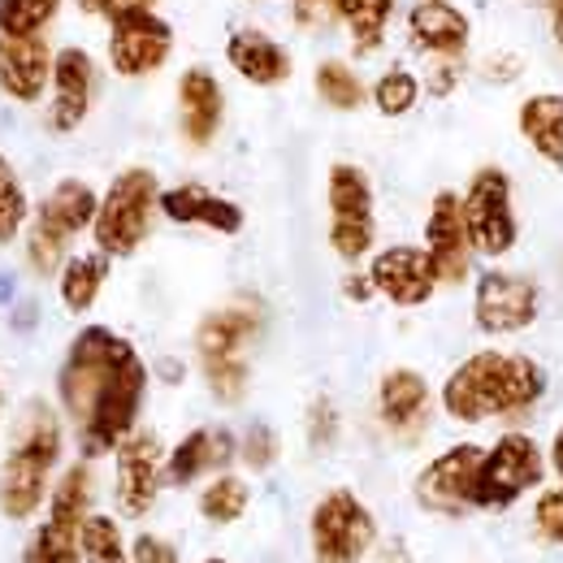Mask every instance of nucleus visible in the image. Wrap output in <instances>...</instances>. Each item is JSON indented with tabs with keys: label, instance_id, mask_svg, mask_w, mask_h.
I'll list each match as a JSON object with an SVG mask.
<instances>
[{
	"label": "nucleus",
	"instance_id": "11",
	"mask_svg": "<svg viewBox=\"0 0 563 563\" xmlns=\"http://www.w3.org/2000/svg\"><path fill=\"white\" fill-rule=\"evenodd\" d=\"M104 57H109V70L118 78H152L174 57V26L156 9L122 13L109 22Z\"/></svg>",
	"mask_w": 563,
	"mask_h": 563
},
{
	"label": "nucleus",
	"instance_id": "26",
	"mask_svg": "<svg viewBox=\"0 0 563 563\" xmlns=\"http://www.w3.org/2000/svg\"><path fill=\"white\" fill-rule=\"evenodd\" d=\"M109 282V256L96 247V252H82V256H66V265L57 269V295L66 303V312H87L96 308L100 290Z\"/></svg>",
	"mask_w": 563,
	"mask_h": 563
},
{
	"label": "nucleus",
	"instance_id": "32",
	"mask_svg": "<svg viewBox=\"0 0 563 563\" xmlns=\"http://www.w3.org/2000/svg\"><path fill=\"white\" fill-rule=\"evenodd\" d=\"M247 503H252V490L243 477L234 473H217L209 486L200 490V516L209 525H234L247 516Z\"/></svg>",
	"mask_w": 563,
	"mask_h": 563
},
{
	"label": "nucleus",
	"instance_id": "34",
	"mask_svg": "<svg viewBox=\"0 0 563 563\" xmlns=\"http://www.w3.org/2000/svg\"><path fill=\"white\" fill-rule=\"evenodd\" d=\"M66 0H0V35H48Z\"/></svg>",
	"mask_w": 563,
	"mask_h": 563
},
{
	"label": "nucleus",
	"instance_id": "1",
	"mask_svg": "<svg viewBox=\"0 0 563 563\" xmlns=\"http://www.w3.org/2000/svg\"><path fill=\"white\" fill-rule=\"evenodd\" d=\"M147 364L131 339L109 325H82L57 368V399L78 433L82 460L113 455L140 429Z\"/></svg>",
	"mask_w": 563,
	"mask_h": 563
},
{
	"label": "nucleus",
	"instance_id": "28",
	"mask_svg": "<svg viewBox=\"0 0 563 563\" xmlns=\"http://www.w3.org/2000/svg\"><path fill=\"white\" fill-rule=\"evenodd\" d=\"M312 87H317V100L334 113H355L368 104V82L355 74L352 62H339V57H325L317 74H312Z\"/></svg>",
	"mask_w": 563,
	"mask_h": 563
},
{
	"label": "nucleus",
	"instance_id": "7",
	"mask_svg": "<svg viewBox=\"0 0 563 563\" xmlns=\"http://www.w3.org/2000/svg\"><path fill=\"white\" fill-rule=\"evenodd\" d=\"M312 563H364L377 547V520L355 490H330L308 516Z\"/></svg>",
	"mask_w": 563,
	"mask_h": 563
},
{
	"label": "nucleus",
	"instance_id": "42",
	"mask_svg": "<svg viewBox=\"0 0 563 563\" xmlns=\"http://www.w3.org/2000/svg\"><path fill=\"white\" fill-rule=\"evenodd\" d=\"M343 290H347V299H355V303H364V299H373L377 290H373V282H368V274H352V278L343 282Z\"/></svg>",
	"mask_w": 563,
	"mask_h": 563
},
{
	"label": "nucleus",
	"instance_id": "48",
	"mask_svg": "<svg viewBox=\"0 0 563 563\" xmlns=\"http://www.w3.org/2000/svg\"><path fill=\"white\" fill-rule=\"evenodd\" d=\"M205 563H225V560H205Z\"/></svg>",
	"mask_w": 563,
	"mask_h": 563
},
{
	"label": "nucleus",
	"instance_id": "4",
	"mask_svg": "<svg viewBox=\"0 0 563 563\" xmlns=\"http://www.w3.org/2000/svg\"><path fill=\"white\" fill-rule=\"evenodd\" d=\"M265 330V308L256 299H234L225 308L209 312L196 330V360L205 373V386L217 404L234 408L247 399L252 386V364L247 352Z\"/></svg>",
	"mask_w": 563,
	"mask_h": 563
},
{
	"label": "nucleus",
	"instance_id": "45",
	"mask_svg": "<svg viewBox=\"0 0 563 563\" xmlns=\"http://www.w3.org/2000/svg\"><path fill=\"white\" fill-rule=\"evenodd\" d=\"M551 468L560 473V482H563V429L551 438Z\"/></svg>",
	"mask_w": 563,
	"mask_h": 563
},
{
	"label": "nucleus",
	"instance_id": "13",
	"mask_svg": "<svg viewBox=\"0 0 563 563\" xmlns=\"http://www.w3.org/2000/svg\"><path fill=\"white\" fill-rule=\"evenodd\" d=\"M100 96V66L87 48H57L53 57V82H48V131L74 135Z\"/></svg>",
	"mask_w": 563,
	"mask_h": 563
},
{
	"label": "nucleus",
	"instance_id": "37",
	"mask_svg": "<svg viewBox=\"0 0 563 563\" xmlns=\"http://www.w3.org/2000/svg\"><path fill=\"white\" fill-rule=\"evenodd\" d=\"M339 408L330 404V399H312V408H308V442H312V451H330L334 442H339Z\"/></svg>",
	"mask_w": 563,
	"mask_h": 563
},
{
	"label": "nucleus",
	"instance_id": "6",
	"mask_svg": "<svg viewBox=\"0 0 563 563\" xmlns=\"http://www.w3.org/2000/svg\"><path fill=\"white\" fill-rule=\"evenodd\" d=\"M156 212H161V178L143 165H131L104 187L91 221V239L109 261H126L147 243Z\"/></svg>",
	"mask_w": 563,
	"mask_h": 563
},
{
	"label": "nucleus",
	"instance_id": "33",
	"mask_svg": "<svg viewBox=\"0 0 563 563\" xmlns=\"http://www.w3.org/2000/svg\"><path fill=\"white\" fill-rule=\"evenodd\" d=\"M26 221H31L26 183H22V174L9 165V156L0 152V247H9L13 239H22Z\"/></svg>",
	"mask_w": 563,
	"mask_h": 563
},
{
	"label": "nucleus",
	"instance_id": "30",
	"mask_svg": "<svg viewBox=\"0 0 563 563\" xmlns=\"http://www.w3.org/2000/svg\"><path fill=\"white\" fill-rule=\"evenodd\" d=\"M78 529L74 520L62 516H44V525L31 533L22 563H82V547H78Z\"/></svg>",
	"mask_w": 563,
	"mask_h": 563
},
{
	"label": "nucleus",
	"instance_id": "47",
	"mask_svg": "<svg viewBox=\"0 0 563 563\" xmlns=\"http://www.w3.org/2000/svg\"><path fill=\"white\" fill-rule=\"evenodd\" d=\"M252 4H269V0H252Z\"/></svg>",
	"mask_w": 563,
	"mask_h": 563
},
{
	"label": "nucleus",
	"instance_id": "15",
	"mask_svg": "<svg viewBox=\"0 0 563 563\" xmlns=\"http://www.w3.org/2000/svg\"><path fill=\"white\" fill-rule=\"evenodd\" d=\"M477 468H482V446L477 442H455L442 455H433L417 477V503L438 516H464L473 511L477 490Z\"/></svg>",
	"mask_w": 563,
	"mask_h": 563
},
{
	"label": "nucleus",
	"instance_id": "38",
	"mask_svg": "<svg viewBox=\"0 0 563 563\" xmlns=\"http://www.w3.org/2000/svg\"><path fill=\"white\" fill-rule=\"evenodd\" d=\"M464 78V57H429V74H424V91L429 96H451Z\"/></svg>",
	"mask_w": 563,
	"mask_h": 563
},
{
	"label": "nucleus",
	"instance_id": "27",
	"mask_svg": "<svg viewBox=\"0 0 563 563\" xmlns=\"http://www.w3.org/2000/svg\"><path fill=\"white\" fill-rule=\"evenodd\" d=\"M395 9H399V0H343V31L352 40L355 57L382 53Z\"/></svg>",
	"mask_w": 563,
	"mask_h": 563
},
{
	"label": "nucleus",
	"instance_id": "41",
	"mask_svg": "<svg viewBox=\"0 0 563 563\" xmlns=\"http://www.w3.org/2000/svg\"><path fill=\"white\" fill-rule=\"evenodd\" d=\"M131 560L135 563H183L178 560V551H174L165 538H152V533H140V538H135Z\"/></svg>",
	"mask_w": 563,
	"mask_h": 563
},
{
	"label": "nucleus",
	"instance_id": "16",
	"mask_svg": "<svg viewBox=\"0 0 563 563\" xmlns=\"http://www.w3.org/2000/svg\"><path fill=\"white\" fill-rule=\"evenodd\" d=\"M368 282L382 299H390L395 308H421L433 299L438 290V274H433V261L424 247L412 243H395V247H382L368 265Z\"/></svg>",
	"mask_w": 563,
	"mask_h": 563
},
{
	"label": "nucleus",
	"instance_id": "39",
	"mask_svg": "<svg viewBox=\"0 0 563 563\" xmlns=\"http://www.w3.org/2000/svg\"><path fill=\"white\" fill-rule=\"evenodd\" d=\"M533 520H538V529H542L551 542H560L563 547V490L542 494L538 507H533Z\"/></svg>",
	"mask_w": 563,
	"mask_h": 563
},
{
	"label": "nucleus",
	"instance_id": "21",
	"mask_svg": "<svg viewBox=\"0 0 563 563\" xmlns=\"http://www.w3.org/2000/svg\"><path fill=\"white\" fill-rule=\"evenodd\" d=\"M408 44L429 57H464L473 44V22L455 0H412L408 9Z\"/></svg>",
	"mask_w": 563,
	"mask_h": 563
},
{
	"label": "nucleus",
	"instance_id": "19",
	"mask_svg": "<svg viewBox=\"0 0 563 563\" xmlns=\"http://www.w3.org/2000/svg\"><path fill=\"white\" fill-rule=\"evenodd\" d=\"M377 421L390 438L417 442L433 421V390L417 368H386L377 382Z\"/></svg>",
	"mask_w": 563,
	"mask_h": 563
},
{
	"label": "nucleus",
	"instance_id": "12",
	"mask_svg": "<svg viewBox=\"0 0 563 563\" xmlns=\"http://www.w3.org/2000/svg\"><path fill=\"white\" fill-rule=\"evenodd\" d=\"M542 312V290L538 282L525 274H507V269H490L477 278V295H473V321L482 334H520L538 321Z\"/></svg>",
	"mask_w": 563,
	"mask_h": 563
},
{
	"label": "nucleus",
	"instance_id": "18",
	"mask_svg": "<svg viewBox=\"0 0 563 563\" xmlns=\"http://www.w3.org/2000/svg\"><path fill=\"white\" fill-rule=\"evenodd\" d=\"M57 48L48 35H0V96L13 104H40L53 82Z\"/></svg>",
	"mask_w": 563,
	"mask_h": 563
},
{
	"label": "nucleus",
	"instance_id": "23",
	"mask_svg": "<svg viewBox=\"0 0 563 563\" xmlns=\"http://www.w3.org/2000/svg\"><path fill=\"white\" fill-rule=\"evenodd\" d=\"M225 62H230V70L239 74L243 82H252V87H282L295 74V62H290L286 44L274 40L269 31H261V26H234L225 35Z\"/></svg>",
	"mask_w": 563,
	"mask_h": 563
},
{
	"label": "nucleus",
	"instance_id": "20",
	"mask_svg": "<svg viewBox=\"0 0 563 563\" xmlns=\"http://www.w3.org/2000/svg\"><path fill=\"white\" fill-rule=\"evenodd\" d=\"M234 460H239V438L225 424H200L165 455V486H196L200 477L225 473Z\"/></svg>",
	"mask_w": 563,
	"mask_h": 563
},
{
	"label": "nucleus",
	"instance_id": "8",
	"mask_svg": "<svg viewBox=\"0 0 563 563\" xmlns=\"http://www.w3.org/2000/svg\"><path fill=\"white\" fill-rule=\"evenodd\" d=\"M325 205H330V247L339 261H364L373 252V239H377V209H373V183L368 174L352 165V161H339L325 178Z\"/></svg>",
	"mask_w": 563,
	"mask_h": 563
},
{
	"label": "nucleus",
	"instance_id": "40",
	"mask_svg": "<svg viewBox=\"0 0 563 563\" xmlns=\"http://www.w3.org/2000/svg\"><path fill=\"white\" fill-rule=\"evenodd\" d=\"M87 18H100V22H113L122 13H135V9H156L161 0H74Z\"/></svg>",
	"mask_w": 563,
	"mask_h": 563
},
{
	"label": "nucleus",
	"instance_id": "17",
	"mask_svg": "<svg viewBox=\"0 0 563 563\" xmlns=\"http://www.w3.org/2000/svg\"><path fill=\"white\" fill-rule=\"evenodd\" d=\"M424 252L433 261V274L446 286H460V282L473 274V243H468V230H464V212H460V196L455 191H438L429 217H424Z\"/></svg>",
	"mask_w": 563,
	"mask_h": 563
},
{
	"label": "nucleus",
	"instance_id": "2",
	"mask_svg": "<svg viewBox=\"0 0 563 563\" xmlns=\"http://www.w3.org/2000/svg\"><path fill=\"white\" fill-rule=\"evenodd\" d=\"M547 373L520 352L468 355L442 386V412L460 424H486L503 417H525L542 404Z\"/></svg>",
	"mask_w": 563,
	"mask_h": 563
},
{
	"label": "nucleus",
	"instance_id": "24",
	"mask_svg": "<svg viewBox=\"0 0 563 563\" xmlns=\"http://www.w3.org/2000/svg\"><path fill=\"white\" fill-rule=\"evenodd\" d=\"M161 212L178 225H205L212 234H239L243 230V209L209 187H200V183H183V187L161 191Z\"/></svg>",
	"mask_w": 563,
	"mask_h": 563
},
{
	"label": "nucleus",
	"instance_id": "5",
	"mask_svg": "<svg viewBox=\"0 0 563 563\" xmlns=\"http://www.w3.org/2000/svg\"><path fill=\"white\" fill-rule=\"evenodd\" d=\"M96 209H100V196L91 183L82 178H62L35 209H31V221H26V269L35 278H53L66 256H70L74 239L91 230L96 221Z\"/></svg>",
	"mask_w": 563,
	"mask_h": 563
},
{
	"label": "nucleus",
	"instance_id": "44",
	"mask_svg": "<svg viewBox=\"0 0 563 563\" xmlns=\"http://www.w3.org/2000/svg\"><path fill=\"white\" fill-rule=\"evenodd\" d=\"M377 563H412V555L404 551V542H390V547H382Z\"/></svg>",
	"mask_w": 563,
	"mask_h": 563
},
{
	"label": "nucleus",
	"instance_id": "29",
	"mask_svg": "<svg viewBox=\"0 0 563 563\" xmlns=\"http://www.w3.org/2000/svg\"><path fill=\"white\" fill-rule=\"evenodd\" d=\"M424 96V82L421 74H412L408 66H386V70L373 78L368 87V100L382 118H408Z\"/></svg>",
	"mask_w": 563,
	"mask_h": 563
},
{
	"label": "nucleus",
	"instance_id": "36",
	"mask_svg": "<svg viewBox=\"0 0 563 563\" xmlns=\"http://www.w3.org/2000/svg\"><path fill=\"white\" fill-rule=\"evenodd\" d=\"M290 22L308 35L343 26V0H290Z\"/></svg>",
	"mask_w": 563,
	"mask_h": 563
},
{
	"label": "nucleus",
	"instance_id": "35",
	"mask_svg": "<svg viewBox=\"0 0 563 563\" xmlns=\"http://www.w3.org/2000/svg\"><path fill=\"white\" fill-rule=\"evenodd\" d=\"M278 455H282V442L269 424H252V429L239 438V460H243L247 468H256V473L274 468V464H278Z\"/></svg>",
	"mask_w": 563,
	"mask_h": 563
},
{
	"label": "nucleus",
	"instance_id": "43",
	"mask_svg": "<svg viewBox=\"0 0 563 563\" xmlns=\"http://www.w3.org/2000/svg\"><path fill=\"white\" fill-rule=\"evenodd\" d=\"M542 4H547V18H551V35L563 48V0H542Z\"/></svg>",
	"mask_w": 563,
	"mask_h": 563
},
{
	"label": "nucleus",
	"instance_id": "9",
	"mask_svg": "<svg viewBox=\"0 0 563 563\" xmlns=\"http://www.w3.org/2000/svg\"><path fill=\"white\" fill-rule=\"evenodd\" d=\"M460 212H464V230L477 256L498 261L516 247L520 225H516V205H511V178L498 165H486L468 178L460 196Z\"/></svg>",
	"mask_w": 563,
	"mask_h": 563
},
{
	"label": "nucleus",
	"instance_id": "3",
	"mask_svg": "<svg viewBox=\"0 0 563 563\" xmlns=\"http://www.w3.org/2000/svg\"><path fill=\"white\" fill-rule=\"evenodd\" d=\"M62 451H66V424L57 417V408H48L44 399H26L22 412L13 417L9 446L0 460V516L4 520H31L48 503L57 468H62Z\"/></svg>",
	"mask_w": 563,
	"mask_h": 563
},
{
	"label": "nucleus",
	"instance_id": "22",
	"mask_svg": "<svg viewBox=\"0 0 563 563\" xmlns=\"http://www.w3.org/2000/svg\"><path fill=\"white\" fill-rule=\"evenodd\" d=\"M225 126V91L209 66H187L178 74V131L191 147H209Z\"/></svg>",
	"mask_w": 563,
	"mask_h": 563
},
{
	"label": "nucleus",
	"instance_id": "14",
	"mask_svg": "<svg viewBox=\"0 0 563 563\" xmlns=\"http://www.w3.org/2000/svg\"><path fill=\"white\" fill-rule=\"evenodd\" d=\"M113 460H118V482H113L118 511L131 520H143L156 507L161 486H165V446L152 429H135L131 438H122Z\"/></svg>",
	"mask_w": 563,
	"mask_h": 563
},
{
	"label": "nucleus",
	"instance_id": "25",
	"mask_svg": "<svg viewBox=\"0 0 563 563\" xmlns=\"http://www.w3.org/2000/svg\"><path fill=\"white\" fill-rule=\"evenodd\" d=\"M516 126H520L525 143H529L547 165L563 169V96L560 91H538V96H529V100L520 104V113H516Z\"/></svg>",
	"mask_w": 563,
	"mask_h": 563
},
{
	"label": "nucleus",
	"instance_id": "31",
	"mask_svg": "<svg viewBox=\"0 0 563 563\" xmlns=\"http://www.w3.org/2000/svg\"><path fill=\"white\" fill-rule=\"evenodd\" d=\"M78 547H82V563H135L126 538H122V525L113 516H100V511H91L82 520Z\"/></svg>",
	"mask_w": 563,
	"mask_h": 563
},
{
	"label": "nucleus",
	"instance_id": "46",
	"mask_svg": "<svg viewBox=\"0 0 563 563\" xmlns=\"http://www.w3.org/2000/svg\"><path fill=\"white\" fill-rule=\"evenodd\" d=\"M0 424H4V386H0Z\"/></svg>",
	"mask_w": 563,
	"mask_h": 563
},
{
	"label": "nucleus",
	"instance_id": "10",
	"mask_svg": "<svg viewBox=\"0 0 563 563\" xmlns=\"http://www.w3.org/2000/svg\"><path fill=\"white\" fill-rule=\"evenodd\" d=\"M547 473V455L529 433H503L490 451H482V468H477V490L473 507L498 511L511 507L516 498L533 490Z\"/></svg>",
	"mask_w": 563,
	"mask_h": 563
}]
</instances>
